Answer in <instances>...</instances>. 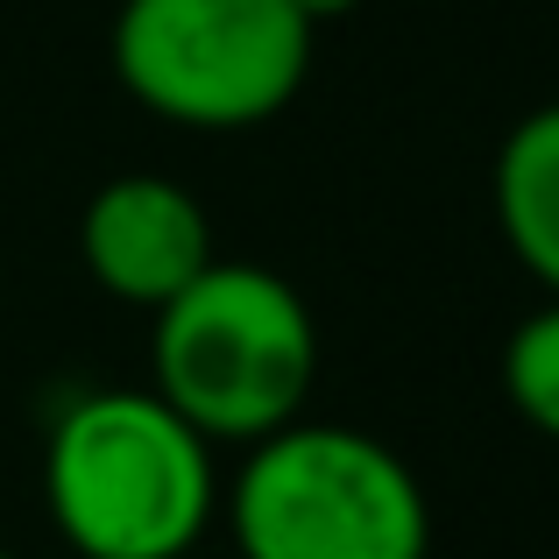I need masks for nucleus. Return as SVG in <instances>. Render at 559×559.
Masks as SVG:
<instances>
[{"mask_svg": "<svg viewBox=\"0 0 559 559\" xmlns=\"http://www.w3.org/2000/svg\"><path fill=\"white\" fill-rule=\"evenodd\" d=\"M79 255L107 298L121 305H170L205 262L213 248V219L191 199L178 178H156V170H128V178L99 185L79 213Z\"/></svg>", "mask_w": 559, "mask_h": 559, "instance_id": "39448f33", "label": "nucleus"}, {"mask_svg": "<svg viewBox=\"0 0 559 559\" xmlns=\"http://www.w3.org/2000/svg\"><path fill=\"white\" fill-rule=\"evenodd\" d=\"M290 8H298V14H305V22H312V28H319V22H341V14H355V8H361V0H290Z\"/></svg>", "mask_w": 559, "mask_h": 559, "instance_id": "6e6552de", "label": "nucleus"}, {"mask_svg": "<svg viewBox=\"0 0 559 559\" xmlns=\"http://www.w3.org/2000/svg\"><path fill=\"white\" fill-rule=\"evenodd\" d=\"M312 36L290 0H121L114 79L170 128L241 135L298 99Z\"/></svg>", "mask_w": 559, "mask_h": 559, "instance_id": "20e7f679", "label": "nucleus"}, {"mask_svg": "<svg viewBox=\"0 0 559 559\" xmlns=\"http://www.w3.org/2000/svg\"><path fill=\"white\" fill-rule=\"evenodd\" d=\"M503 390L518 404V418L559 447V298L524 312L518 333L503 341Z\"/></svg>", "mask_w": 559, "mask_h": 559, "instance_id": "0eeeda50", "label": "nucleus"}, {"mask_svg": "<svg viewBox=\"0 0 559 559\" xmlns=\"http://www.w3.org/2000/svg\"><path fill=\"white\" fill-rule=\"evenodd\" d=\"M43 503L79 559H191L219 510L213 439L156 390H93L50 425Z\"/></svg>", "mask_w": 559, "mask_h": 559, "instance_id": "f257e3e1", "label": "nucleus"}, {"mask_svg": "<svg viewBox=\"0 0 559 559\" xmlns=\"http://www.w3.org/2000/svg\"><path fill=\"white\" fill-rule=\"evenodd\" d=\"M156 396L213 447H255L290 425L319 382V326L290 276L262 262H205L156 305Z\"/></svg>", "mask_w": 559, "mask_h": 559, "instance_id": "f03ea898", "label": "nucleus"}, {"mask_svg": "<svg viewBox=\"0 0 559 559\" xmlns=\"http://www.w3.org/2000/svg\"><path fill=\"white\" fill-rule=\"evenodd\" d=\"M0 559H14V552H0Z\"/></svg>", "mask_w": 559, "mask_h": 559, "instance_id": "1a4fd4ad", "label": "nucleus"}, {"mask_svg": "<svg viewBox=\"0 0 559 559\" xmlns=\"http://www.w3.org/2000/svg\"><path fill=\"white\" fill-rule=\"evenodd\" d=\"M234 559H425L432 510L396 447L361 425H276L227 489Z\"/></svg>", "mask_w": 559, "mask_h": 559, "instance_id": "7ed1b4c3", "label": "nucleus"}, {"mask_svg": "<svg viewBox=\"0 0 559 559\" xmlns=\"http://www.w3.org/2000/svg\"><path fill=\"white\" fill-rule=\"evenodd\" d=\"M496 227L532 284L559 298V99L532 107L496 150Z\"/></svg>", "mask_w": 559, "mask_h": 559, "instance_id": "423d86ee", "label": "nucleus"}]
</instances>
